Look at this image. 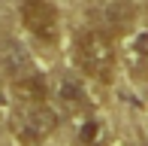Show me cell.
Returning a JSON list of instances; mask_svg holds the SVG:
<instances>
[{
  "mask_svg": "<svg viewBox=\"0 0 148 146\" xmlns=\"http://www.w3.org/2000/svg\"><path fill=\"white\" fill-rule=\"evenodd\" d=\"M76 61H79V67H82V73H88L91 79L109 82L112 70H115V61H118V49H115L112 34H106V31H100V28L85 31V34L76 40Z\"/></svg>",
  "mask_w": 148,
  "mask_h": 146,
  "instance_id": "6da1fadb",
  "label": "cell"
},
{
  "mask_svg": "<svg viewBox=\"0 0 148 146\" xmlns=\"http://www.w3.org/2000/svg\"><path fill=\"white\" fill-rule=\"evenodd\" d=\"M12 91H15L18 104H36V101H45V97H49V85H45V79L39 76L36 70L18 76L15 82H12Z\"/></svg>",
  "mask_w": 148,
  "mask_h": 146,
  "instance_id": "277c9868",
  "label": "cell"
},
{
  "mask_svg": "<svg viewBox=\"0 0 148 146\" xmlns=\"http://www.w3.org/2000/svg\"><path fill=\"white\" fill-rule=\"evenodd\" d=\"M100 134H103V128H100V122H94V119H88V122L82 125V140L85 143H97Z\"/></svg>",
  "mask_w": 148,
  "mask_h": 146,
  "instance_id": "ba28073f",
  "label": "cell"
},
{
  "mask_svg": "<svg viewBox=\"0 0 148 146\" xmlns=\"http://www.w3.org/2000/svg\"><path fill=\"white\" fill-rule=\"evenodd\" d=\"M127 55H130L133 67H139V70L148 73V28L136 31V34L130 37V43H127Z\"/></svg>",
  "mask_w": 148,
  "mask_h": 146,
  "instance_id": "8992f818",
  "label": "cell"
},
{
  "mask_svg": "<svg viewBox=\"0 0 148 146\" xmlns=\"http://www.w3.org/2000/svg\"><path fill=\"white\" fill-rule=\"evenodd\" d=\"M58 128V113L45 101L36 104H18V110L12 113V134L18 137V143L36 146L45 137H51V131Z\"/></svg>",
  "mask_w": 148,
  "mask_h": 146,
  "instance_id": "7a4b0ae2",
  "label": "cell"
},
{
  "mask_svg": "<svg viewBox=\"0 0 148 146\" xmlns=\"http://www.w3.org/2000/svg\"><path fill=\"white\" fill-rule=\"evenodd\" d=\"M21 22L42 43L58 40V12L49 0H21Z\"/></svg>",
  "mask_w": 148,
  "mask_h": 146,
  "instance_id": "3957f363",
  "label": "cell"
},
{
  "mask_svg": "<svg viewBox=\"0 0 148 146\" xmlns=\"http://www.w3.org/2000/svg\"><path fill=\"white\" fill-rule=\"evenodd\" d=\"M58 97H60V104H64L66 110H76V107L85 104V88L79 85V79H60Z\"/></svg>",
  "mask_w": 148,
  "mask_h": 146,
  "instance_id": "52a82bcc",
  "label": "cell"
},
{
  "mask_svg": "<svg viewBox=\"0 0 148 146\" xmlns=\"http://www.w3.org/2000/svg\"><path fill=\"white\" fill-rule=\"evenodd\" d=\"M136 18V6L130 0H109L103 6V22L109 24L112 31H127Z\"/></svg>",
  "mask_w": 148,
  "mask_h": 146,
  "instance_id": "5b68a950",
  "label": "cell"
}]
</instances>
